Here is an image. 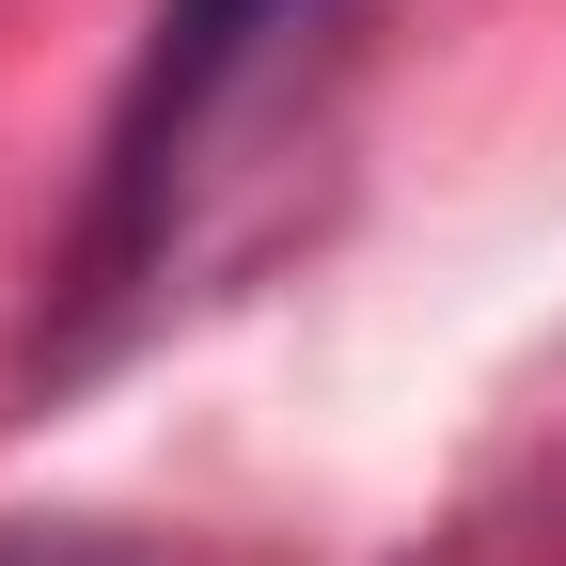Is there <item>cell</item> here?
Listing matches in <instances>:
<instances>
[{"instance_id":"6da1fadb","label":"cell","mask_w":566,"mask_h":566,"mask_svg":"<svg viewBox=\"0 0 566 566\" xmlns=\"http://www.w3.org/2000/svg\"><path fill=\"white\" fill-rule=\"evenodd\" d=\"M363 17L378 0H158L142 17L95 174H80V221H63L48 300H32V378H95L126 331H158L283 205V174L331 142Z\"/></svg>"},{"instance_id":"7a4b0ae2","label":"cell","mask_w":566,"mask_h":566,"mask_svg":"<svg viewBox=\"0 0 566 566\" xmlns=\"http://www.w3.org/2000/svg\"><path fill=\"white\" fill-rule=\"evenodd\" d=\"M0 566H158V551H126L95 520H0Z\"/></svg>"}]
</instances>
